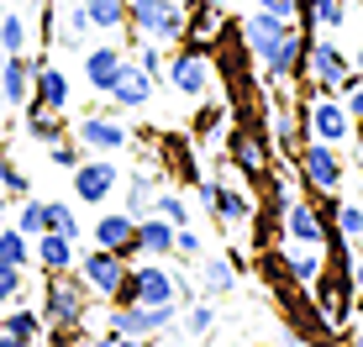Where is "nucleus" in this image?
<instances>
[{
    "label": "nucleus",
    "instance_id": "a18cd8bd",
    "mask_svg": "<svg viewBox=\"0 0 363 347\" xmlns=\"http://www.w3.org/2000/svg\"><path fill=\"white\" fill-rule=\"evenodd\" d=\"M200 6H211V11H227V0H200Z\"/></svg>",
    "mask_w": 363,
    "mask_h": 347
},
{
    "label": "nucleus",
    "instance_id": "f03ea898",
    "mask_svg": "<svg viewBox=\"0 0 363 347\" xmlns=\"http://www.w3.org/2000/svg\"><path fill=\"white\" fill-rule=\"evenodd\" d=\"M179 295H184V279L174 274V268H164V258H153V263H127V279H121V290H116V300L127 305H179Z\"/></svg>",
    "mask_w": 363,
    "mask_h": 347
},
{
    "label": "nucleus",
    "instance_id": "3c124183",
    "mask_svg": "<svg viewBox=\"0 0 363 347\" xmlns=\"http://www.w3.org/2000/svg\"><path fill=\"white\" fill-rule=\"evenodd\" d=\"M0 216H6V205H0Z\"/></svg>",
    "mask_w": 363,
    "mask_h": 347
},
{
    "label": "nucleus",
    "instance_id": "a878e982",
    "mask_svg": "<svg viewBox=\"0 0 363 347\" xmlns=\"http://www.w3.org/2000/svg\"><path fill=\"white\" fill-rule=\"evenodd\" d=\"M84 16H90V27L100 32H121L127 27V0H79Z\"/></svg>",
    "mask_w": 363,
    "mask_h": 347
},
{
    "label": "nucleus",
    "instance_id": "cd10ccee",
    "mask_svg": "<svg viewBox=\"0 0 363 347\" xmlns=\"http://www.w3.org/2000/svg\"><path fill=\"white\" fill-rule=\"evenodd\" d=\"M0 263H16V268L32 263V237L21 227H6V221H0Z\"/></svg>",
    "mask_w": 363,
    "mask_h": 347
},
{
    "label": "nucleus",
    "instance_id": "ddd939ff",
    "mask_svg": "<svg viewBox=\"0 0 363 347\" xmlns=\"http://www.w3.org/2000/svg\"><path fill=\"white\" fill-rule=\"evenodd\" d=\"M279 227H284V237L300 242V247H327V216H321L311 200H284L279 205Z\"/></svg>",
    "mask_w": 363,
    "mask_h": 347
},
{
    "label": "nucleus",
    "instance_id": "bb28decb",
    "mask_svg": "<svg viewBox=\"0 0 363 347\" xmlns=\"http://www.w3.org/2000/svg\"><path fill=\"white\" fill-rule=\"evenodd\" d=\"M216 221H227V227H242L247 216H253V200H247L242 190H232V184H221V195H216V210H211Z\"/></svg>",
    "mask_w": 363,
    "mask_h": 347
},
{
    "label": "nucleus",
    "instance_id": "0eeeda50",
    "mask_svg": "<svg viewBox=\"0 0 363 347\" xmlns=\"http://www.w3.org/2000/svg\"><path fill=\"white\" fill-rule=\"evenodd\" d=\"M295 169H300V179L311 184V190H321V195H337L342 190V158H337V142H316L311 137L306 147H295Z\"/></svg>",
    "mask_w": 363,
    "mask_h": 347
},
{
    "label": "nucleus",
    "instance_id": "72a5a7b5",
    "mask_svg": "<svg viewBox=\"0 0 363 347\" xmlns=\"http://www.w3.org/2000/svg\"><path fill=\"white\" fill-rule=\"evenodd\" d=\"M48 232H64V237L79 242V216H74L69 200H48Z\"/></svg>",
    "mask_w": 363,
    "mask_h": 347
},
{
    "label": "nucleus",
    "instance_id": "20e7f679",
    "mask_svg": "<svg viewBox=\"0 0 363 347\" xmlns=\"http://www.w3.org/2000/svg\"><path fill=\"white\" fill-rule=\"evenodd\" d=\"M174 321H179V305H137V300H127V305H111V316H106V337L111 342H127V337H158V331H169Z\"/></svg>",
    "mask_w": 363,
    "mask_h": 347
},
{
    "label": "nucleus",
    "instance_id": "8fccbe9b",
    "mask_svg": "<svg viewBox=\"0 0 363 347\" xmlns=\"http://www.w3.org/2000/svg\"><path fill=\"white\" fill-rule=\"evenodd\" d=\"M353 337H358V347H363V331H353Z\"/></svg>",
    "mask_w": 363,
    "mask_h": 347
},
{
    "label": "nucleus",
    "instance_id": "c03bdc74",
    "mask_svg": "<svg viewBox=\"0 0 363 347\" xmlns=\"http://www.w3.org/2000/svg\"><path fill=\"white\" fill-rule=\"evenodd\" d=\"M353 290L363 295V258H353Z\"/></svg>",
    "mask_w": 363,
    "mask_h": 347
},
{
    "label": "nucleus",
    "instance_id": "6ab92c4d",
    "mask_svg": "<svg viewBox=\"0 0 363 347\" xmlns=\"http://www.w3.org/2000/svg\"><path fill=\"white\" fill-rule=\"evenodd\" d=\"M137 253L143 258H174V221H164L158 210L137 216Z\"/></svg>",
    "mask_w": 363,
    "mask_h": 347
},
{
    "label": "nucleus",
    "instance_id": "423d86ee",
    "mask_svg": "<svg viewBox=\"0 0 363 347\" xmlns=\"http://www.w3.org/2000/svg\"><path fill=\"white\" fill-rule=\"evenodd\" d=\"M164 79L174 84V95H184V101H206V95H211V79H216V69H211V53H206L200 42L179 47V53H169Z\"/></svg>",
    "mask_w": 363,
    "mask_h": 347
},
{
    "label": "nucleus",
    "instance_id": "c9c22d12",
    "mask_svg": "<svg viewBox=\"0 0 363 347\" xmlns=\"http://www.w3.org/2000/svg\"><path fill=\"white\" fill-rule=\"evenodd\" d=\"M327 221H337V232H342L347 242H358L363 237V205H332V216Z\"/></svg>",
    "mask_w": 363,
    "mask_h": 347
},
{
    "label": "nucleus",
    "instance_id": "2f4dec72",
    "mask_svg": "<svg viewBox=\"0 0 363 347\" xmlns=\"http://www.w3.org/2000/svg\"><path fill=\"white\" fill-rule=\"evenodd\" d=\"M11 227H21L27 237H37V232H48V200H37V195H21V210Z\"/></svg>",
    "mask_w": 363,
    "mask_h": 347
},
{
    "label": "nucleus",
    "instance_id": "393cba45",
    "mask_svg": "<svg viewBox=\"0 0 363 347\" xmlns=\"http://www.w3.org/2000/svg\"><path fill=\"white\" fill-rule=\"evenodd\" d=\"M321 268H327L321 247H306V253H290V258H284V274H290V284H300V290H311V284L321 279Z\"/></svg>",
    "mask_w": 363,
    "mask_h": 347
},
{
    "label": "nucleus",
    "instance_id": "6e6552de",
    "mask_svg": "<svg viewBox=\"0 0 363 347\" xmlns=\"http://www.w3.org/2000/svg\"><path fill=\"white\" fill-rule=\"evenodd\" d=\"M74 263H79V279H84V290H90V295L116 300L121 279H127V258H121V253H111V247H90V253L74 258Z\"/></svg>",
    "mask_w": 363,
    "mask_h": 347
},
{
    "label": "nucleus",
    "instance_id": "aec40b11",
    "mask_svg": "<svg viewBox=\"0 0 363 347\" xmlns=\"http://www.w3.org/2000/svg\"><path fill=\"white\" fill-rule=\"evenodd\" d=\"M121 64H127V53H121V47H90V53H84V84H90L95 95H106L111 90V79H116L121 74Z\"/></svg>",
    "mask_w": 363,
    "mask_h": 347
},
{
    "label": "nucleus",
    "instance_id": "9b49d317",
    "mask_svg": "<svg viewBox=\"0 0 363 347\" xmlns=\"http://www.w3.org/2000/svg\"><path fill=\"white\" fill-rule=\"evenodd\" d=\"M290 32H295V21H290V16H274V11H264V6H258L253 16H242V47L258 58V64H264V58H269Z\"/></svg>",
    "mask_w": 363,
    "mask_h": 347
},
{
    "label": "nucleus",
    "instance_id": "7ed1b4c3",
    "mask_svg": "<svg viewBox=\"0 0 363 347\" xmlns=\"http://www.w3.org/2000/svg\"><path fill=\"white\" fill-rule=\"evenodd\" d=\"M306 69H311V79H316V90H321V95H347V90L358 84L353 58H347L342 47L332 42V32H321L316 42L306 47Z\"/></svg>",
    "mask_w": 363,
    "mask_h": 347
},
{
    "label": "nucleus",
    "instance_id": "5701e85b",
    "mask_svg": "<svg viewBox=\"0 0 363 347\" xmlns=\"http://www.w3.org/2000/svg\"><path fill=\"white\" fill-rule=\"evenodd\" d=\"M21 110H27V137L32 142H58V137H69V132H64V121H58V110L53 106H43V101H37V95H32V101L27 106H21Z\"/></svg>",
    "mask_w": 363,
    "mask_h": 347
},
{
    "label": "nucleus",
    "instance_id": "09e8293b",
    "mask_svg": "<svg viewBox=\"0 0 363 347\" xmlns=\"http://www.w3.org/2000/svg\"><path fill=\"white\" fill-rule=\"evenodd\" d=\"M48 6H69V0H48Z\"/></svg>",
    "mask_w": 363,
    "mask_h": 347
},
{
    "label": "nucleus",
    "instance_id": "7c9ffc66",
    "mask_svg": "<svg viewBox=\"0 0 363 347\" xmlns=\"http://www.w3.org/2000/svg\"><path fill=\"white\" fill-rule=\"evenodd\" d=\"M153 195H158L153 174H132V179H127V210H132V216H147V210H153Z\"/></svg>",
    "mask_w": 363,
    "mask_h": 347
},
{
    "label": "nucleus",
    "instance_id": "4c0bfd02",
    "mask_svg": "<svg viewBox=\"0 0 363 347\" xmlns=\"http://www.w3.org/2000/svg\"><path fill=\"white\" fill-rule=\"evenodd\" d=\"M84 32H90V16H84V6H79V0H69V16H64V42H69V47H79V42H84Z\"/></svg>",
    "mask_w": 363,
    "mask_h": 347
},
{
    "label": "nucleus",
    "instance_id": "a19ab883",
    "mask_svg": "<svg viewBox=\"0 0 363 347\" xmlns=\"http://www.w3.org/2000/svg\"><path fill=\"white\" fill-rule=\"evenodd\" d=\"M174 253H179V258H206V242H200V232L174 227Z\"/></svg>",
    "mask_w": 363,
    "mask_h": 347
},
{
    "label": "nucleus",
    "instance_id": "e433bc0d",
    "mask_svg": "<svg viewBox=\"0 0 363 347\" xmlns=\"http://www.w3.org/2000/svg\"><path fill=\"white\" fill-rule=\"evenodd\" d=\"M132 64L143 69V74H153V79H164V64H169V58H164V42H147V37H143V47H137Z\"/></svg>",
    "mask_w": 363,
    "mask_h": 347
},
{
    "label": "nucleus",
    "instance_id": "ea45409f",
    "mask_svg": "<svg viewBox=\"0 0 363 347\" xmlns=\"http://www.w3.org/2000/svg\"><path fill=\"white\" fill-rule=\"evenodd\" d=\"M0 190H6V195H32V179H27L16 164H6V158H0Z\"/></svg>",
    "mask_w": 363,
    "mask_h": 347
},
{
    "label": "nucleus",
    "instance_id": "4468645a",
    "mask_svg": "<svg viewBox=\"0 0 363 347\" xmlns=\"http://www.w3.org/2000/svg\"><path fill=\"white\" fill-rule=\"evenodd\" d=\"M90 237H95V247H111V253H121L132 263L137 258V216L132 210H106L90 227Z\"/></svg>",
    "mask_w": 363,
    "mask_h": 347
},
{
    "label": "nucleus",
    "instance_id": "f257e3e1",
    "mask_svg": "<svg viewBox=\"0 0 363 347\" xmlns=\"http://www.w3.org/2000/svg\"><path fill=\"white\" fill-rule=\"evenodd\" d=\"M43 321H48V337H74L84 326V311H90V290L84 279L74 274H43Z\"/></svg>",
    "mask_w": 363,
    "mask_h": 347
},
{
    "label": "nucleus",
    "instance_id": "1a4fd4ad",
    "mask_svg": "<svg viewBox=\"0 0 363 347\" xmlns=\"http://www.w3.org/2000/svg\"><path fill=\"white\" fill-rule=\"evenodd\" d=\"M116 184H121V169L111 164V153L106 158H79V164H74V195H79L84 205H106L111 195H116Z\"/></svg>",
    "mask_w": 363,
    "mask_h": 347
},
{
    "label": "nucleus",
    "instance_id": "a211bd4d",
    "mask_svg": "<svg viewBox=\"0 0 363 347\" xmlns=\"http://www.w3.org/2000/svg\"><path fill=\"white\" fill-rule=\"evenodd\" d=\"M32 95L43 106L64 110L69 106V74L58 69V64H48V58H32Z\"/></svg>",
    "mask_w": 363,
    "mask_h": 347
},
{
    "label": "nucleus",
    "instance_id": "473e14b6",
    "mask_svg": "<svg viewBox=\"0 0 363 347\" xmlns=\"http://www.w3.org/2000/svg\"><path fill=\"white\" fill-rule=\"evenodd\" d=\"M153 210H158L164 221H174V227H190V205H184V195L164 190V184H158V195H153Z\"/></svg>",
    "mask_w": 363,
    "mask_h": 347
},
{
    "label": "nucleus",
    "instance_id": "c756f323",
    "mask_svg": "<svg viewBox=\"0 0 363 347\" xmlns=\"http://www.w3.org/2000/svg\"><path fill=\"white\" fill-rule=\"evenodd\" d=\"M200 284H206L211 295H227L232 284H237V268H232V258H206V263H200Z\"/></svg>",
    "mask_w": 363,
    "mask_h": 347
},
{
    "label": "nucleus",
    "instance_id": "f704fd0d",
    "mask_svg": "<svg viewBox=\"0 0 363 347\" xmlns=\"http://www.w3.org/2000/svg\"><path fill=\"white\" fill-rule=\"evenodd\" d=\"M21 295H27V268H16V263H0V305L21 300Z\"/></svg>",
    "mask_w": 363,
    "mask_h": 347
},
{
    "label": "nucleus",
    "instance_id": "2eb2a0df",
    "mask_svg": "<svg viewBox=\"0 0 363 347\" xmlns=\"http://www.w3.org/2000/svg\"><path fill=\"white\" fill-rule=\"evenodd\" d=\"M153 74H143V69H137L132 64V58H127V64H121V74H116V79H111V106H116V110H143L147 101H153Z\"/></svg>",
    "mask_w": 363,
    "mask_h": 347
},
{
    "label": "nucleus",
    "instance_id": "49530a36",
    "mask_svg": "<svg viewBox=\"0 0 363 347\" xmlns=\"http://www.w3.org/2000/svg\"><path fill=\"white\" fill-rule=\"evenodd\" d=\"M0 137H6V101H0Z\"/></svg>",
    "mask_w": 363,
    "mask_h": 347
},
{
    "label": "nucleus",
    "instance_id": "39448f33",
    "mask_svg": "<svg viewBox=\"0 0 363 347\" xmlns=\"http://www.w3.org/2000/svg\"><path fill=\"white\" fill-rule=\"evenodd\" d=\"M127 27L147 42H184V6L179 0H127Z\"/></svg>",
    "mask_w": 363,
    "mask_h": 347
},
{
    "label": "nucleus",
    "instance_id": "dca6fc26",
    "mask_svg": "<svg viewBox=\"0 0 363 347\" xmlns=\"http://www.w3.org/2000/svg\"><path fill=\"white\" fill-rule=\"evenodd\" d=\"M32 263L43 268V274H69L74 268V237H64V232H37L32 237Z\"/></svg>",
    "mask_w": 363,
    "mask_h": 347
},
{
    "label": "nucleus",
    "instance_id": "58836bf2",
    "mask_svg": "<svg viewBox=\"0 0 363 347\" xmlns=\"http://www.w3.org/2000/svg\"><path fill=\"white\" fill-rule=\"evenodd\" d=\"M48 158H53L58 169H74V164L84 158V147L74 142V137H58V142H48Z\"/></svg>",
    "mask_w": 363,
    "mask_h": 347
},
{
    "label": "nucleus",
    "instance_id": "9d476101",
    "mask_svg": "<svg viewBox=\"0 0 363 347\" xmlns=\"http://www.w3.org/2000/svg\"><path fill=\"white\" fill-rule=\"evenodd\" d=\"M74 142H79L84 153H121V147L132 142V127L121 116H100V110H90V116H79V127H74Z\"/></svg>",
    "mask_w": 363,
    "mask_h": 347
},
{
    "label": "nucleus",
    "instance_id": "f8f14e48",
    "mask_svg": "<svg viewBox=\"0 0 363 347\" xmlns=\"http://www.w3.org/2000/svg\"><path fill=\"white\" fill-rule=\"evenodd\" d=\"M306 127H311V137H316V142H337V147L353 137V116H347V106L332 101V95H316V101H311Z\"/></svg>",
    "mask_w": 363,
    "mask_h": 347
},
{
    "label": "nucleus",
    "instance_id": "412c9836",
    "mask_svg": "<svg viewBox=\"0 0 363 347\" xmlns=\"http://www.w3.org/2000/svg\"><path fill=\"white\" fill-rule=\"evenodd\" d=\"M37 337H48V321L37 305H11L0 316V342H37Z\"/></svg>",
    "mask_w": 363,
    "mask_h": 347
},
{
    "label": "nucleus",
    "instance_id": "c85d7f7f",
    "mask_svg": "<svg viewBox=\"0 0 363 347\" xmlns=\"http://www.w3.org/2000/svg\"><path fill=\"white\" fill-rule=\"evenodd\" d=\"M0 53H27V16L0 11Z\"/></svg>",
    "mask_w": 363,
    "mask_h": 347
},
{
    "label": "nucleus",
    "instance_id": "de8ad7c7",
    "mask_svg": "<svg viewBox=\"0 0 363 347\" xmlns=\"http://www.w3.org/2000/svg\"><path fill=\"white\" fill-rule=\"evenodd\" d=\"M353 69H358V74H363V42H358V58H353Z\"/></svg>",
    "mask_w": 363,
    "mask_h": 347
},
{
    "label": "nucleus",
    "instance_id": "b1692460",
    "mask_svg": "<svg viewBox=\"0 0 363 347\" xmlns=\"http://www.w3.org/2000/svg\"><path fill=\"white\" fill-rule=\"evenodd\" d=\"M300 21H311L316 32H337L347 21V0H300Z\"/></svg>",
    "mask_w": 363,
    "mask_h": 347
},
{
    "label": "nucleus",
    "instance_id": "79ce46f5",
    "mask_svg": "<svg viewBox=\"0 0 363 347\" xmlns=\"http://www.w3.org/2000/svg\"><path fill=\"white\" fill-rule=\"evenodd\" d=\"M211 326H216V305H190V311H184V331L200 337V331H211Z\"/></svg>",
    "mask_w": 363,
    "mask_h": 347
},
{
    "label": "nucleus",
    "instance_id": "f3484780",
    "mask_svg": "<svg viewBox=\"0 0 363 347\" xmlns=\"http://www.w3.org/2000/svg\"><path fill=\"white\" fill-rule=\"evenodd\" d=\"M0 101H6V110L32 101V58L27 53H6V64H0Z\"/></svg>",
    "mask_w": 363,
    "mask_h": 347
},
{
    "label": "nucleus",
    "instance_id": "4be33fe9",
    "mask_svg": "<svg viewBox=\"0 0 363 347\" xmlns=\"http://www.w3.org/2000/svg\"><path fill=\"white\" fill-rule=\"evenodd\" d=\"M232 164L247 174V179H264L269 174V147L253 132H232Z\"/></svg>",
    "mask_w": 363,
    "mask_h": 347
},
{
    "label": "nucleus",
    "instance_id": "37998d69",
    "mask_svg": "<svg viewBox=\"0 0 363 347\" xmlns=\"http://www.w3.org/2000/svg\"><path fill=\"white\" fill-rule=\"evenodd\" d=\"M258 6H264V11H274V16H300V0H258Z\"/></svg>",
    "mask_w": 363,
    "mask_h": 347
}]
</instances>
